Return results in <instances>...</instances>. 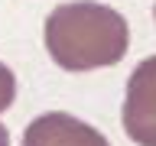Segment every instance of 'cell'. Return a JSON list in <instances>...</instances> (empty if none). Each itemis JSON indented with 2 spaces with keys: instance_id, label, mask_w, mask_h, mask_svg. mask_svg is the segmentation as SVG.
<instances>
[{
  "instance_id": "obj_1",
  "label": "cell",
  "mask_w": 156,
  "mask_h": 146,
  "mask_svg": "<svg viewBox=\"0 0 156 146\" xmlns=\"http://www.w3.org/2000/svg\"><path fill=\"white\" fill-rule=\"evenodd\" d=\"M46 52L65 71H94L117 65L130 49L127 19L107 3H58L46 16Z\"/></svg>"
},
{
  "instance_id": "obj_2",
  "label": "cell",
  "mask_w": 156,
  "mask_h": 146,
  "mask_svg": "<svg viewBox=\"0 0 156 146\" xmlns=\"http://www.w3.org/2000/svg\"><path fill=\"white\" fill-rule=\"evenodd\" d=\"M120 123L136 146H156V55L143 58L127 78Z\"/></svg>"
},
{
  "instance_id": "obj_3",
  "label": "cell",
  "mask_w": 156,
  "mask_h": 146,
  "mask_svg": "<svg viewBox=\"0 0 156 146\" xmlns=\"http://www.w3.org/2000/svg\"><path fill=\"white\" fill-rule=\"evenodd\" d=\"M23 146H111L91 123L65 114V110H49L29 120Z\"/></svg>"
},
{
  "instance_id": "obj_4",
  "label": "cell",
  "mask_w": 156,
  "mask_h": 146,
  "mask_svg": "<svg viewBox=\"0 0 156 146\" xmlns=\"http://www.w3.org/2000/svg\"><path fill=\"white\" fill-rule=\"evenodd\" d=\"M16 97V75L0 62V110H7Z\"/></svg>"
},
{
  "instance_id": "obj_5",
  "label": "cell",
  "mask_w": 156,
  "mask_h": 146,
  "mask_svg": "<svg viewBox=\"0 0 156 146\" xmlns=\"http://www.w3.org/2000/svg\"><path fill=\"white\" fill-rule=\"evenodd\" d=\"M0 146H10V133H7V127L0 123Z\"/></svg>"
},
{
  "instance_id": "obj_6",
  "label": "cell",
  "mask_w": 156,
  "mask_h": 146,
  "mask_svg": "<svg viewBox=\"0 0 156 146\" xmlns=\"http://www.w3.org/2000/svg\"><path fill=\"white\" fill-rule=\"evenodd\" d=\"M153 16H156V7H153Z\"/></svg>"
}]
</instances>
